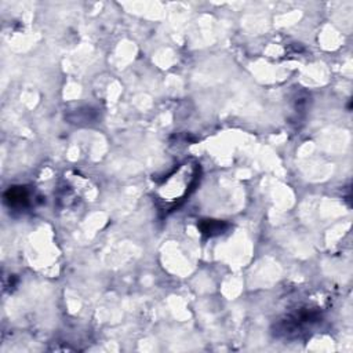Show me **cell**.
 <instances>
[{
    "label": "cell",
    "mask_w": 353,
    "mask_h": 353,
    "mask_svg": "<svg viewBox=\"0 0 353 353\" xmlns=\"http://www.w3.org/2000/svg\"><path fill=\"white\" fill-rule=\"evenodd\" d=\"M167 176L168 178L159 186L157 197L164 207L172 208L182 201L192 189H194L200 178V165L196 161L186 160Z\"/></svg>",
    "instance_id": "1"
}]
</instances>
